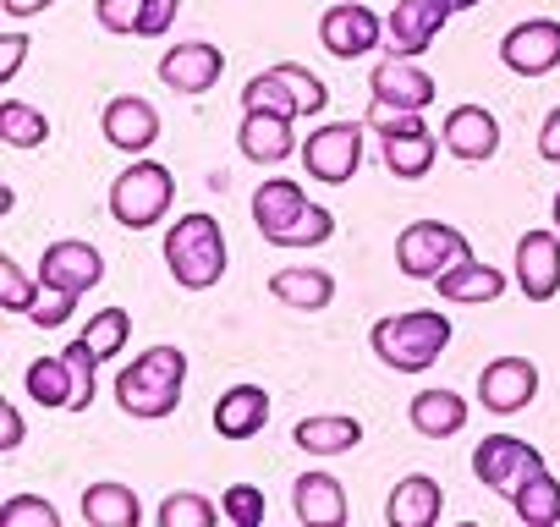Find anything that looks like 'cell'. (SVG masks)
<instances>
[{"mask_svg":"<svg viewBox=\"0 0 560 527\" xmlns=\"http://www.w3.org/2000/svg\"><path fill=\"white\" fill-rule=\"evenodd\" d=\"M555 231H560V192H555Z\"/></svg>","mask_w":560,"mask_h":527,"instance_id":"c3c4849f","label":"cell"},{"mask_svg":"<svg viewBox=\"0 0 560 527\" xmlns=\"http://www.w3.org/2000/svg\"><path fill=\"white\" fill-rule=\"evenodd\" d=\"M467 258H472L467 236L445 220H412L396 236V264H401L407 281H434V276L456 270V264H467Z\"/></svg>","mask_w":560,"mask_h":527,"instance_id":"8992f818","label":"cell"},{"mask_svg":"<svg viewBox=\"0 0 560 527\" xmlns=\"http://www.w3.org/2000/svg\"><path fill=\"white\" fill-rule=\"evenodd\" d=\"M275 72H280V78H287V83L298 89V99H303V116H319V110L330 105V89H325V83H319L308 67H298V61H280Z\"/></svg>","mask_w":560,"mask_h":527,"instance_id":"f35d334b","label":"cell"},{"mask_svg":"<svg viewBox=\"0 0 560 527\" xmlns=\"http://www.w3.org/2000/svg\"><path fill=\"white\" fill-rule=\"evenodd\" d=\"M83 522L89 527H138L143 505L127 483H89L83 489Z\"/></svg>","mask_w":560,"mask_h":527,"instance_id":"83f0119b","label":"cell"},{"mask_svg":"<svg viewBox=\"0 0 560 527\" xmlns=\"http://www.w3.org/2000/svg\"><path fill=\"white\" fill-rule=\"evenodd\" d=\"M533 396H538V368H533L527 358H494V363H483V374H478V401H483L489 412L511 418V412H522Z\"/></svg>","mask_w":560,"mask_h":527,"instance_id":"2e32d148","label":"cell"},{"mask_svg":"<svg viewBox=\"0 0 560 527\" xmlns=\"http://www.w3.org/2000/svg\"><path fill=\"white\" fill-rule=\"evenodd\" d=\"M374 358L396 374H423L440 363V352L451 347V319L440 308H412V314H390L369 330Z\"/></svg>","mask_w":560,"mask_h":527,"instance_id":"3957f363","label":"cell"},{"mask_svg":"<svg viewBox=\"0 0 560 527\" xmlns=\"http://www.w3.org/2000/svg\"><path fill=\"white\" fill-rule=\"evenodd\" d=\"M269 292H275V303H287L298 314H319L336 297V276L319 270V264H287V270L269 276Z\"/></svg>","mask_w":560,"mask_h":527,"instance_id":"44dd1931","label":"cell"},{"mask_svg":"<svg viewBox=\"0 0 560 527\" xmlns=\"http://www.w3.org/2000/svg\"><path fill=\"white\" fill-rule=\"evenodd\" d=\"M127 336H132V314H127V308H100V314L89 319V330H83V341L100 352V363L121 358V352H127Z\"/></svg>","mask_w":560,"mask_h":527,"instance_id":"d6a6232c","label":"cell"},{"mask_svg":"<svg viewBox=\"0 0 560 527\" xmlns=\"http://www.w3.org/2000/svg\"><path fill=\"white\" fill-rule=\"evenodd\" d=\"M220 511H225V522H236V527H258V522H264V489L231 483V489L220 494Z\"/></svg>","mask_w":560,"mask_h":527,"instance_id":"74e56055","label":"cell"},{"mask_svg":"<svg viewBox=\"0 0 560 527\" xmlns=\"http://www.w3.org/2000/svg\"><path fill=\"white\" fill-rule=\"evenodd\" d=\"M538 467H544L538 445H527V440H516V434H489V440H478V450H472L478 483H489V489L505 494V500H511Z\"/></svg>","mask_w":560,"mask_h":527,"instance_id":"9c48e42d","label":"cell"},{"mask_svg":"<svg viewBox=\"0 0 560 527\" xmlns=\"http://www.w3.org/2000/svg\"><path fill=\"white\" fill-rule=\"evenodd\" d=\"M67 363H72V412H89V401H94V368H100V352L78 336V341L67 347Z\"/></svg>","mask_w":560,"mask_h":527,"instance_id":"d590c367","label":"cell"},{"mask_svg":"<svg viewBox=\"0 0 560 527\" xmlns=\"http://www.w3.org/2000/svg\"><path fill=\"white\" fill-rule=\"evenodd\" d=\"M511 505H516V516H522L527 527H555V522H560V483H555V472L538 467V472L511 494Z\"/></svg>","mask_w":560,"mask_h":527,"instance_id":"f1b7e54d","label":"cell"},{"mask_svg":"<svg viewBox=\"0 0 560 527\" xmlns=\"http://www.w3.org/2000/svg\"><path fill=\"white\" fill-rule=\"evenodd\" d=\"M34 303H39V281L23 276L18 258H0V308L7 314H34Z\"/></svg>","mask_w":560,"mask_h":527,"instance_id":"e575fe53","label":"cell"},{"mask_svg":"<svg viewBox=\"0 0 560 527\" xmlns=\"http://www.w3.org/2000/svg\"><path fill=\"white\" fill-rule=\"evenodd\" d=\"M100 132L110 138V149H121V154L138 160V154H149L154 138H160V110H154L149 99H138V94H121V99L105 105Z\"/></svg>","mask_w":560,"mask_h":527,"instance_id":"ac0fdd59","label":"cell"},{"mask_svg":"<svg viewBox=\"0 0 560 527\" xmlns=\"http://www.w3.org/2000/svg\"><path fill=\"white\" fill-rule=\"evenodd\" d=\"M23 61H28V39L23 34H7V39H0V83H12L23 72Z\"/></svg>","mask_w":560,"mask_h":527,"instance_id":"7bdbcfd3","label":"cell"},{"mask_svg":"<svg viewBox=\"0 0 560 527\" xmlns=\"http://www.w3.org/2000/svg\"><path fill=\"white\" fill-rule=\"evenodd\" d=\"M72 308H78V297L39 286V303H34V314H28V319H34L39 330H56V325H67V319H72Z\"/></svg>","mask_w":560,"mask_h":527,"instance_id":"60d3db41","label":"cell"},{"mask_svg":"<svg viewBox=\"0 0 560 527\" xmlns=\"http://www.w3.org/2000/svg\"><path fill=\"white\" fill-rule=\"evenodd\" d=\"M516 286L527 303H549L560 292V231H527L516 242Z\"/></svg>","mask_w":560,"mask_h":527,"instance_id":"9a60e30c","label":"cell"},{"mask_svg":"<svg viewBox=\"0 0 560 527\" xmlns=\"http://www.w3.org/2000/svg\"><path fill=\"white\" fill-rule=\"evenodd\" d=\"M407 418H412V429L423 440H451V434L467 429V401L456 390H418L412 407H407Z\"/></svg>","mask_w":560,"mask_h":527,"instance_id":"d4e9b609","label":"cell"},{"mask_svg":"<svg viewBox=\"0 0 560 527\" xmlns=\"http://www.w3.org/2000/svg\"><path fill=\"white\" fill-rule=\"evenodd\" d=\"M171 198H176V176H171L160 160H132V165L110 181V214H116V225H127V231L160 225L165 209H171Z\"/></svg>","mask_w":560,"mask_h":527,"instance_id":"5b68a950","label":"cell"},{"mask_svg":"<svg viewBox=\"0 0 560 527\" xmlns=\"http://www.w3.org/2000/svg\"><path fill=\"white\" fill-rule=\"evenodd\" d=\"M363 132H369L363 121H325L319 132H308V143H303L308 176L314 181H330V187L352 181L358 165H363Z\"/></svg>","mask_w":560,"mask_h":527,"instance_id":"ba28073f","label":"cell"},{"mask_svg":"<svg viewBox=\"0 0 560 527\" xmlns=\"http://www.w3.org/2000/svg\"><path fill=\"white\" fill-rule=\"evenodd\" d=\"M292 511L308 527H341L347 522V489L336 472H303L292 483Z\"/></svg>","mask_w":560,"mask_h":527,"instance_id":"7402d4cb","label":"cell"},{"mask_svg":"<svg viewBox=\"0 0 560 527\" xmlns=\"http://www.w3.org/2000/svg\"><path fill=\"white\" fill-rule=\"evenodd\" d=\"M253 225L269 247H319L336 236V214L308 203V192L292 176H269L253 192Z\"/></svg>","mask_w":560,"mask_h":527,"instance_id":"6da1fadb","label":"cell"},{"mask_svg":"<svg viewBox=\"0 0 560 527\" xmlns=\"http://www.w3.org/2000/svg\"><path fill=\"white\" fill-rule=\"evenodd\" d=\"M242 110H275V116H303V99H298V89L280 78L275 67L269 72H258V78H247V89H242Z\"/></svg>","mask_w":560,"mask_h":527,"instance_id":"4dcf8cb0","label":"cell"},{"mask_svg":"<svg viewBox=\"0 0 560 527\" xmlns=\"http://www.w3.org/2000/svg\"><path fill=\"white\" fill-rule=\"evenodd\" d=\"M18 445H23V412L0 401V450H18Z\"/></svg>","mask_w":560,"mask_h":527,"instance_id":"f6af8a7d","label":"cell"},{"mask_svg":"<svg viewBox=\"0 0 560 527\" xmlns=\"http://www.w3.org/2000/svg\"><path fill=\"white\" fill-rule=\"evenodd\" d=\"M236 143H242V154H247L253 165H280V160H292V154H298L292 116H275V110H247Z\"/></svg>","mask_w":560,"mask_h":527,"instance_id":"ffe728a7","label":"cell"},{"mask_svg":"<svg viewBox=\"0 0 560 527\" xmlns=\"http://www.w3.org/2000/svg\"><path fill=\"white\" fill-rule=\"evenodd\" d=\"M369 89H374V105L385 110H429L440 94V83L418 67V56H385L369 72Z\"/></svg>","mask_w":560,"mask_h":527,"instance_id":"8fae6325","label":"cell"},{"mask_svg":"<svg viewBox=\"0 0 560 527\" xmlns=\"http://www.w3.org/2000/svg\"><path fill=\"white\" fill-rule=\"evenodd\" d=\"M500 61L516 78H549L560 67V23L555 17H527L500 39Z\"/></svg>","mask_w":560,"mask_h":527,"instance_id":"7c38bea8","label":"cell"},{"mask_svg":"<svg viewBox=\"0 0 560 527\" xmlns=\"http://www.w3.org/2000/svg\"><path fill=\"white\" fill-rule=\"evenodd\" d=\"M440 505H445V489L429 472H407L390 489L385 516H390V527H429V522H440Z\"/></svg>","mask_w":560,"mask_h":527,"instance_id":"603a6c76","label":"cell"},{"mask_svg":"<svg viewBox=\"0 0 560 527\" xmlns=\"http://www.w3.org/2000/svg\"><path fill=\"white\" fill-rule=\"evenodd\" d=\"M187 385V352L182 347H149L116 374V401L127 418H171L182 407Z\"/></svg>","mask_w":560,"mask_h":527,"instance_id":"7a4b0ae2","label":"cell"},{"mask_svg":"<svg viewBox=\"0 0 560 527\" xmlns=\"http://www.w3.org/2000/svg\"><path fill=\"white\" fill-rule=\"evenodd\" d=\"M451 7H456V12H472V7H483V0H451Z\"/></svg>","mask_w":560,"mask_h":527,"instance_id":"7dc6e473","label":"cell"},{"mask_svg":"<svg viewBox=\"0 0 560 527\" xmlns=\"http://www.w3.org/2000/svg\"><path fill=\"white\" fill-rule=\"evenodd\" d=\"M451 0H396V12H390V23H385V50L390 56H423V50H434V39H440V28L451 23Z\"/></svg>","mask_w":560,"mask_h":527,"instance_id":"4fadbf2b","label":"cell"},{"mask_svg":"<svg viewBox=\"0 0 560 527\" xmlns=\"http://www.w3.org/2000/svg\"><path fill=\"white\" fill-rule=\"evenodd\" d=\"M176 7L182 0H143V17H138V39H160L171 23H176Z\"/></svg>","mask_w":560,"mask_h":527,"instance_id":"b9f144b4","label":"cell"},{"mask_svg":"<svg viewBox=\"0 0 560 527\" xmlns=\"http://www.w3.org/2000/svg\"><path fill=\"white\" fill-rule=\"evenodd\" d=\"M369 127H380V138H385V171H390V176H401V181L429 176L440 143H434V132L423 127V110H385V105H374Z\"/></svg>","mask_w":560,"mask_h":527,"instance_id":"52a82bcc","label":"cell"},{"mask_svg":"<svg viewBox=\"0 0 560 527\" xmlns=\"http://www.w3.org/2000/svg\"><path fill=\"white\" fill-rule=\"evenodd\" d=\"M23 385H28V396H34L39 407H67V412H72V363H67V352L28 363Z\"/></svg>","mask_w":560,"mask_h":527,"instance_id":"f546056e","label":"cell"},{"mask_svg":"<svg viewBox=\"0 0 560 527\" xmlns=\"http://www.w3.org/2000/svg\"><path fill=\"white\" fill-rule=\"evenodd\" d=\"M292 440L308 450V456H347L358 440H363V423L347 418V412H325V418H303L292 429Z\"/></svg>","mask_w":560,"mask_h":527,"instance_id":"484cf974","label":"cell"},{"mask_svg":"<svg viewBox=\"0 0 560 527\" xmlns=\"http://www.w3.org/2000/svg\"><path fill=\"white\" fill-rule=\"evenodd\" d=\"M264 423H269V396H264L258 385H231V390L214 401V429H220V440H253Z\"/></svg>","mask_w":560,"mask_h":527,"instance_id":"cb8c5ba5","label":"cell"},{"mask_svg":"<svg viewBox=\"0 0 560 527\" xmlns=\"http://www.w3.org/2000/svg\"><path fill=\"white\" fill-rule=\"evenodd\" d=\"M0 7H7L12 17H39L45 7H56V0H0Z\"/></svg>","mask_w":560,"mask_h":527,"instance_id":"bcb514c9","label":"cell"},{"mask_svg":"<svg viewBox=\"0 0 560 527\" xmlns=\"http://www.w3.org/2000/svg\"><path fill=\"white\" fill-rule=\"evenodd\" d=\"M94 12H100V28L105 34H138L143 0H94Z\"/></svg>","mask_w":560,"mask_h":527,"instance_id":"ab89813d","label":"cell"},{"mask_svg":"<svg viewBox=\"0 0 560 527\" xmlns=\"http://www.w3.org/2000/svg\"><path fill=\"white\" fill-rule=\"evenodd\" d=\"M434 286H440L445 303H494V297L505 292V276L494 270V264L467 258V264H456V270L434 276Z\"/></svg>","mask_w":560,"mask_h":527,"instance_id":"4316f807","label":"cell"},{"mask_svg":"<svg viewBox=\"0 0 560 527\" xmlns=\"http://www.w3.org/2000/svg\"><path fill=\"white\" fill-rule=\"evenodd\" d=\"M538 154L549 160V165H560V105L544 116V127H538Z\"/></svg>","mask_w":560,"mask_h":527,"instance_id":"ee69618b","label":"cell"},{"mask_svg":"<svg viewBox=\"0 0 560 527\" xmlns=\"http://www.w3.org/2000/svg\"><path fill=\"white\" fill-rule=\"evenodd\" d=\"M220 72H225V56H220V45H203V39L171 45L160 56V83L176 94H209L220 83Z\"/></svg>","mask_w":560,"mask_h":527,"instance_id":"e0dca14e","label":"cell"},{"mask_svg":"<svg viewBox=\"0 0 560 527\" xmlns=\"http://www.w3.org/2000/svg\"><path fill=\"white\" fill-rule=\"evenodd\" d=\"M214 516H225V511L203 494H165L160 511H154L160 527H214Z\"/></svg>","mask_w":560,"mask_h":527,"instance_id":"836d02e7","label":"cell"},{"mask_svg":"<svg viewBox=\"0 0 560 527\" xmlns=\"http://www.w3.org/2000/svg\"><path fill=\"white\" fill-rule=\"evenodd\" d=\"M105 281V258H100V247H89V242H50L45 247V258H39V286H50V292H67V297H89L94 286Z\"/></svg>","mask_w":560,"mask_h":527,"instance_id":"30bf717a","label":"cell"},{"mask_svg":"<svg viewBox=\"0 0 560 527\" xmlns=\"http://www.w3.org/2000/svg\"><path fill=\"white\" fill-rule=\"evenodd\" d=\"M0 138L12 149H39L50 138V116L23 105V99H0Z\"/></svg>","mask_w":560,"mask_h":527,"instance_id":"1f68e13d","label":"cell"},{"mask_svg":"<svg viewBox=\"0 0 560 527\" xmlns=\"http://www.w3.org/2000/svg\"><path fill=\"white\" fill-rule=\"evenodd\" d=\"M0 527H61V511L39 494H18L0 505Z\"/></svg>","mask_w":560,"mask_h":527,"instance_id":"8d00e7d4","label":"cell"},{"mask_svg":"<svg viewBox=\"0 0 560 527\" xmlns=\"http://www.w3.org/2000/svg\"><path fill=\"white\" fill-rule=\"evenodd\" d=\"M440 143H445L456 160L483 165V160H494V149H500V121H494L483 105H456V110L445 116V127H440Z\"/></svg>","mask_w":560,"mask_h":527,"instance_id":"d6986e66","label":"cell"},{"mask_svg":"<svg viewBox=\"0 0 560 527\" xmlns=\"http://www.w3.org/2000/svg\"><path fill=\"white\" fill-rule=\"evenodd\" d=\"M165 264H171L176 286H187V292L220 286V276H225V236H220V220H214V214H182V220L165 231Z\"/></svg>","mask_w":560,"mask_h":527,"instance_id":"277c9868","label":"cell"},{"mask_svg":"<svg viewBox=\"0 0 560 527\" xmlns=\"http://www.w3.org/2000/svg\"><path fill=\"white\" fill-rule=\"evenodd\" d=\"M380 17L363 7V0H341V7H330L325 17H319V45L336 56V61H358V56H369L374 45H380Z\"/></svg>","mask_w":560,"mask_h":527,"instance_id":"5bb4252c","label":"cell"}]
</instances>
